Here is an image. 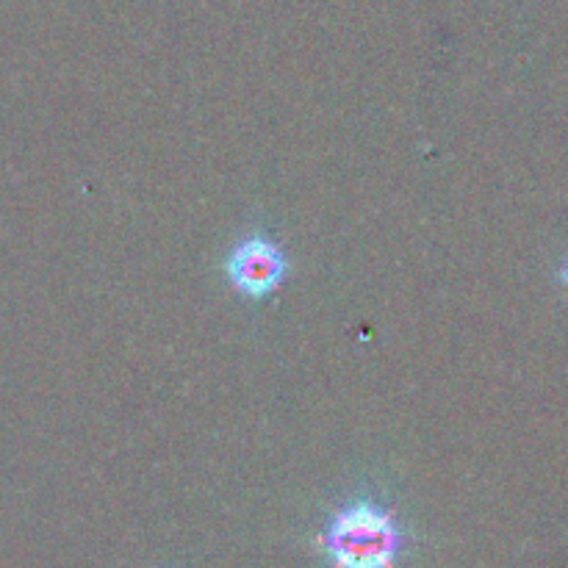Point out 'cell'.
Instances as JSON below:
<instances>
[{
	"label": "cell",
	"mask_w": 568,
	"mask_h": 568,
	"mask_svg": "<svg viewBox=\"0 0 568 568\" xmlns=\"http://www.w3.org/2000/svg\"><path fill=\"white\" fill-rule=\"evenodd\" d=\"M322 547L333 568H394L403 532L392 510L361 497L333 514Z\"/></svg>",
	"instance_id": "obj_1"
},
{
	"label": "cell",
	"mask_w": 568,
	"mask_h": 568,
	"mask_svg": "<svg viewBox=\"0 0 568 568\" xmlns=\"http://www.w3.org/2000/svg\"><path fill=\"white\" fill-rule=\"evenodd\" d=\"M225 272L236 292L250 300H264L281 286L286 275V255L270 239L247 236L231 250Z\"/></svg>",
	"instance_id": "obj_2"
},
{
	"label": "cell",
	"mask_w": 568,
	"mask_h": 568,
	"mask_svg": "<svg viewBox=\"0 0 568 568\" xmlns=\"http://www.w3.org/2000/svg\"><path fill=\"white\" fill-rule=\"evenodd\" d=\"M560 277H564V283L568 286V264L564 266V272H560Z\"/></svg>",
	"instance_id": "obj_3"
}]
</instances>
